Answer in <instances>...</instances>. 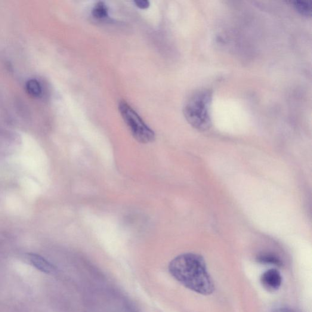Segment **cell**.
<instances>
[{"label":"cell","mask_w":312,"mask_h":312,"mask_svg":"<svg viewBox=\"0 0 312 312\" xmlns=\"http://www.w3.org/2000/svg\"><path fill=\"white\" fill-rule=\"evenodd\" d=\"M168 270L176 280L194 292L209 295L214 291V281L202 256L194 253L179 255L171 262Z\"/></svg>","instance_id":"6da1fadb"},{"label":"cell","mask_w":312,"mask_h":312,"mask_svg":"<svg viewBox=\"0 0 312 312\" xmlns=\"http://www.w3.org/2000/svg\"><path fill=\"white\" fill-rule=\"evenodd\" d=\"M211 96L209 92L202 91L194 94L185 104L184 116L188 123L200 131H206L211 127L209 104Z\"/></svg>","instance_id":"7a4b0ae2"},{"label":"cell","mask_w":312,"mask_h":312,"mask_svg":"<svg viewBox=\"0 0 312 312\" xmlns=\"http://www.w3.org/2000/svg\"><path fill=\"white\" fill-rule=\"evenodd\" d=\"M120 114L132 136L141 144L151 143L155 140L154 132L146 125L137 112L125 101L119 103Z\"/></svg>","instance_id":"3957f363"},{"label":"cell","mask_w":312,"mask_h":312,"mask_svg":"<svg viewBox=\"0 0 312 312\" xmlns=\"http://www.w3.org/2000/svg\"><path fill=\"white\" fill-rule=\"evenodd\" d=\"M261 282L267 291L274 292L280 288L282 282V277L279 271L272 268L262 274Z\"/></svg>","instance_id":"277c9868"},{"label":"cell","mask_w":312,"mask_h":312,"mask_svg":"<svg viewBox=\"0 0 312 312\" xmlns=\"http://www.w3.org/2000/svg\"><path fill=\"white\" fill-rule=\"evenodd\" d=\"M29 258L33 266L43 273H50L55 270L54 265L46 261L41 256L35 254V253H30L29 254Z\"/></svg>","instance_id":"5b68a950"},{"label":"cell","mask_w":312,"mask_h":312,"mask_svg":"<svg viewBox=\"0 0 312 312\" xmlns=\"http://www.w3.org/2000/svg\"><path fill=\"white\" fill-rule=\"evenodd\" d=\"M259 263L264 265H274L280 267L282 266V262L279 257L270 253H262L257 257Z\"/></svg>","instance_id":"8992f818"},{"label":"cell","mask_w":312,"mask_h":312,"mask_svg":"<svg viewBox=\"0 0 312 312\" xmlns=\"http://www.w3.org/2000/svg\"><path fill=\"white\" fill-rule=\"evenodd\" d=\"M27 93L33 97L38 98L42 94V87L38 80L32 79L29 80L26 84Z\"/></svg>","instance_id":"52a82bcc"},{"label":"cell","mask_w":312,"mask_h":312,"mask_svg":"<svg viewBox=\"0 0 312 312\" xmlns=\"http://www.w3.org/2000/svg\"><path fill=\"white\" fill-rule=\"evenodd\" d=\"M92 14L96 19L103 20L109 15L107 6L104 2H98L92 9Z\"/></svg>","instance_id":"ba28073f"},{"label":"cell","mask_w":312,"mask_h":312,"mask_svg":"<svg viewBox=\"0 0 312 312\" xmlns=\"http://www.w3.org/2000/svg\"><path fill=\"white\" fill-rule=\"evenodd\" d=\"M295 6L296 9L300 11L302 14L305 15L311 14V6L308 3L296 2L295 3Z\"/></svg>","instance_id":"9c48e42d"},{"label":"cell","mask_w":312,"mask_h":312,"mask_svg":"<svg viewBox=\"0 0 312 312\" xmlns=\"http://www.w3.org/2000/svg\"><path fill=\"white\" fill-rule=\"evenodd\" d=\"M135 6H137V8L145 9H147L149 7L150 3V2L146 1V0H141V1H136L134 2Z\"/></svg>","instance_id":"30bf717a"},{"label":"cell","mask_w":312,"mask_h":312,"mask_svg":"<svg viewBox=\"0 0 312 312\" xmlns=\"http://www.w3.org/2000/svg\"><path fill=\"white\" fill-rule=\"evenodd\" d=\"M270 312H299L297 310L293 309L292 308L289 307H280L276 308V309L273 310Z\"/></svg>","instance_id":"8fae6325"},{"label":"cell","mask_w":312,"mask_h":312,"mask_svg":"<svg viewBox=\"0 0 312 312\" xmlns=\"http://www.w3.org/2000/svg\"><path fill=\"white\" fill-rule=\"evenodd\" d=\"M126 312H139L133 305H126Z\"/></svg>","instance_id":"7c38bea8"}]
</instances>
